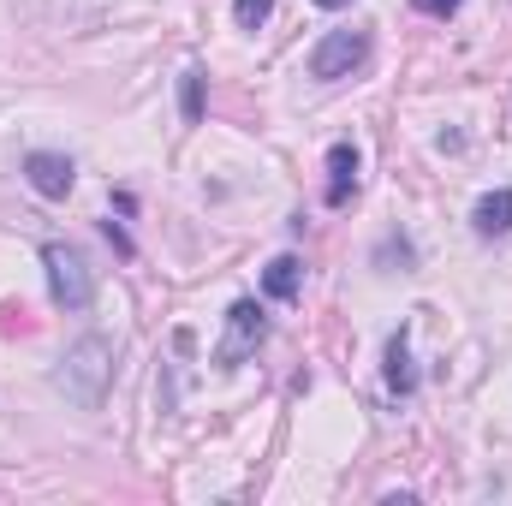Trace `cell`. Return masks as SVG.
Returning <instances> with one entry per match:
<instances>
[{
  "mask_svg": "<svg viewBox=\"0 0 512 506\" xmlns=\"http://www.w3.org/2000/svg\"><path fill=\"white\" fill-rule=\"evenodd\" d=\"M316 6H322V12H340V6H352V0H316Z\"/></svg>",
  "mask_w": 512,
  "mask_h": 506,
  "instance_id": "14",
  "label": "cell"
},
{
  "mask_svg": "<svg viewBox=\"0 0 512 506\" xmlns=\"http://www.w3.org/2000/svg\"><path fill=\"white\" fill-rule=\"evenodd\" d=\"M298 286H304V262H298V256H274V262L262 268V292H268L274 304H292Z\"/></svg>",
  "mask_w": 512,
  "mask_h": 506,
  "instance_id": "9",
  "label": "cell"
},
{
  "mask_svg": "<svg viewBox=\"0 0 512 506\" xmlns=\"http://www.w3.org/2000/svg\"><path fill=\"white\" fill-rule=\"evenodd\" d=\"M262 340H268V316H262V304H256V298H239V304L227 310V340H221L215 364H221V370H239L245 352H256Z\"/></svg>",
  "mask_w": 512,
  "mask_h": 506,
  "instance_id": "4",
  "label": "cell"
},
{
  "mask_svg": "<svg viewBox=\"0 0 512 506\" xmlns=\"http://www.w3.org/2000/svg\"><path fill=\"white\" fill-rule=\"evenodd\" d=\"M54 381H60V393H66L78 411H96V405L108 399V387H114V346H108L102 334H84V340L60 358Z\"/></svg>",
  "mask_w": 512,
  "mask_h": 506,
  "instance_id": "1",
  "label": "cell"
},
{
  "mask_svg": "<svg viewBox=\"0 0 512 506\" xmlns=\"http://www.w3.org/2000/svg\"><path fill=\"white\" fill-rule=\"evenodd\" d=\"M24 179H30V191H36V197L66 203V197H72V185H78V167H72L66 155H54V149H30V155H24Z\"/></svg>",
  "mask_w": 512,
  "mask_h": 506,
  "instance_id": "5",
  "label": "cell"
},
{
  "mask_svg": "<svg viewBox=\"0 0 512 506\" xmlns=\"http://www.w3.org/2000/svg\"><path fill=\"white\" fill-rule=\"evenodd\" d=\"M268 12H274V0H233L239 30H262V24H268Z\"/></svg>",
  "mask_w": 512,
  "mask_h": 506,
  "instance_id": "11",
  "label": "cell"
},
{
  "mask_svg": "<svg viewBox=\"0 0 512 506\" xmlns=\"http://www.w3.org/2000/svg\"><path fill=\"white\" fill-rule=\"evenodd\" d=\"M382 376H387V393H399V399H411V393H417V370H411V334H405V328L387 340Z\"/></svg>",
  "mask_w": 512,
  "mask_h": 506,
  "instance_id": "8",
  "label": "cell"
},
{
  "mask_svg": "<svg viewBox=\"0 0 512 506\" xmlns=\"http://www.w3.org/2000/svg\"><path fill=\"white\" fill-rule=\"evenodd\" d=\"M358 191V143H328V203L340 209Z\"/></svg>",
  "mask_w": 512,
  "mask_h": 506,
  "instance_id": "7",
  "label": "cell"
},
{
  "mask_svg": "<svg viewBox=\"0 0 512 506\" xmlns=\"http://www.w3.org/2000/svg\"><path fill=\"white\" fill-rule=\"evenodd\" d=\"M411 6H417L423 18H453V12H459V0H411Z\"/></svg>",
  "mask_w": 512,
  "mask_h": 506,
  "instance_id": "12",
  "label": "cell"
},
{
  "mask_svg": "<svg viewBox=\"0 0 512 506\" xmlns=\"http://www.w3.org/2000/svg\"><path fill=\"white\" fill-rule=\"evenodd\" d=\"M364 60H370V30H328L310 48V78L334 84V78H352Z\"/></svg>",
  "mask_w": 512,
  "mask_h": 506,
  "instance_id": "3",
  "label": "cell"
},
{
  "mask_svg": "<svg viewBox=\"0 0 512 506\" xmlns=\"http://www.w3.org/2000/svg\"><path fill=\"white\" fill-rule=\"evenodd\" d=\"M382 256H399V262H405V268H411V262H417V256H411V245H405V239H387V245H382Z\"/></svg>",
  "mask_w": 512,
  "mask_h": 506,
  "instance_id": "13",
  "label": "cell"
},
{
  "mask_svg": "<svg viewBox=\"0 0 512 506\" xmlns=\"http://www.w3.org/2000/svg\"><path fill=\"white\" fill-rule=\"evenodd\" d=\"M42 268H48V298L60 304V310H90V298H96V274H90V262L84 251H72V245H42Z\"/></svg>",
  "mask_w": 512,
  "mask_h": 506,
  "instance_id": "2",
  "label": "cell"
},
{
  "mask_svg": "<svg viewBox=\"0 0 512 506\" xmlns=\"http://www.w3.org/2000/svg\"><path fill=\"white\" fill-rule=\"evenodd\" d=\"M471 227H477V239H507V233H512V185H501V191H483V197H477Z\"/></svg>",
  "mask_w": 512,
  "mask_h": 506,
  "instance_id": "6",
  "label": "cell"
},
{
  "mask_svg": "<svg viewBox=\"0 0 512 506\" xmlns=\"http://www.w3.org/2000/svg\"><path fill=\"white\" fill-rule=\"evenodd\" d=\"M179 108H185V126H203V66L179 78Z\"/></svg>",
  "mask_w": 512,
  "mask_h": 506,
  "instance_id": "10",
  "label": "cell"
}]
</instances>
